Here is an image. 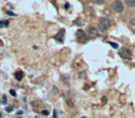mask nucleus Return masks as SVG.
<instances>
[{"instance_id": "nucleus-15", "label": "nucleus", "mask_w": 135, "mask_h": 118, "mask_svg": "<svg viewBox=\"0 0 135 118\" xmlns=\"http://www.w3.org/2000/svg\"><path fill=\"white\" fill-rule=\"evenodd\" d=\"M6 103H8V102H6V95H3V96H2V103H3V104H6Z\"/></svg>"}, {"instance_id": "nucleus-1", "label": "nucleus", "mask_w": 135, "mask_h": 118, "mask_svg": "<svg viewBox=\"0 0 135 118\" xmlns=\"http://www.w3.org/2000/svg\"><path fill=\"white\" fill-rule=\"evenodd\" d=\"M118 55H120V57L123 58L124 60L130 61L132 58V51H130L129 48H127V47H122V48L120 49V52H118Z\"/></svg>"}, {"instance_id": "nucleus-12", "label": "nucleus", "mask_w": 135, "mask_h": 118, "mask_svg": "<svg viewBox=\"0 0 135 118\" xmlns=\"http://www.w3.org/2000/svg\"><path fill=\"white\" fill-rule=\"evenodd\" d=\"M109 44H110L112 47H113L114 49H118V43H117V42H108Z\"/></svg>"}, {"instance_id": "nucleus-7", "label": "nucleus", "mask_w": 135, "mask_h": 118, "mask_svg": "<svg viewBox=\"0 0 135 118\" xmlns=\"http://www.w3.org/2000/svg\"><path fill=\"white\" fill-rule=\"evenodd\" d=\"M15 79H17V80H22V78H23V73L22 72V71H18V72H16L15 73Z\"/></svg>"}, {"instance_id": "nucleus-4", "label": "nucleus", "mask_w": 135, "mask_h": 118, "mask_svg": "<svg viewBox=\"0 0 135 118\" xmlns=\"http://www.w3.org/2000/svg\"><path fill=\"white\" fill-rule=\"evenodd\" d=\"M76 39L77 41L80 43H84L87 42V37H86V33L82 30H78L76 32Z\"/></svg>"}, {"instance_id": "nucleus-21", "label": "nucleus", "mask_w": 135, "mask_h": 118, "mask_svg": "<svg viewBox=\"0 0 135 118\" xmlns=\"http://www.w3.org/2000/svg\"><path fill=\"white\" fill-rule=\"evenodd\" d=\"M130 23H132V26H135V18H134V19H133V18H132V20H130Z\"/></svg>"}, {"instance_id": "nucleus-24", "label": "nucleus", "mask_w": 135, "mask_h": 118, "mask_svg": "<svg viewBox=\"0 0 135 118\" xmlns=\"http://www.w3.org/2000/svg\"><path fill=\"white\" fill-rule=\"evenodd\" d=\"M88 88H89V86H88V85H85V86H84V90H85V91H87Z\"/></svg>"}, {"instance_id": "nucleus-26", "label": "nucleus", "mask_w": 135, "mask_h": 118, "mask_svg": "<svg viewBox=\"0 0 135 118\" xmlns=\"http://www.w3.org/2000/svg\"><path fill=\"white\" fill-rule=\"evenodd\" d=\"M82 118H87V117H84V116H83V117H82Z\"/></svg>"}, {"instance_id": "nucleus-18", "label": "nucleus", "mask_w": 135, "mask_h": 118, "mask_svg": "<svg viewBox=\"0 0 135 118\" xmlns=\"http://www.w3.org/2000/svg\"><path fill=\"white\" fill-rule=\"evenodd\" d=\"M42 115H49V112H48L47 110H43V111H42Z\"/></svg>"}, {"instance_id": "nucleus-9", "label": "nucleus", "mask_w": 135, "mask_h": 118, "mask_svg": "<svg viewBox=\"0 0 135 118\" xmlns=\"http://www.w3.org/2000/svg\"><path fill=\"white\" fill-rule=\"evenodd\" d=\"M125 19H126V20H132V11H129V12L126 13V15H125Z\"/></svg>"}, {"instance_id": "nucleus-19", "label": "nucleus", "mask_w": 135, "mask_h": 118, "mask_svg": "<svg viewBox=\"0 0 135 118\" xmlns=\"http://www.w3.org/2000/svg\"><path fill=\"white\" fill-rule=\"evenodd\" d=\"M70 3H66L65 4V9H68L70 8Z\"/></svg>"}, {"instance_id": "nucleus-16", "label": "nucleus", "mask_w": 135, "mask_h": 118, "mask_svg": "<svg viewBox=\"0 0 135 118\" xmlns=\"http://www.w3.org/2000/svg\"><path fill=\"white\" fill-rule=\"evenodd\" d=\"M9 93H10V95H11V96H13V97H16V91H14V90H10V91H9Z\"/></svg>"}, {"instance_id": "nucleus-6", "label": "nucleus", "mask_w": 135, "mask_h": 118, "mask_svg": "<svg viewBox=\"0 0 135 118\" xmlns=\"http://www.w3.org/2000/svg\"><path fill=\"white\" fill-rule=\"evenodd\" d=\"M64 34H65V30H61V31H59L58 33L55 36V39L58 42H63V41H64Z\"/></svg>"}, {"instance_id": "nucleus-8", "label": "nucleus", "mask_w": 135, "mask_h": 118, "mask_svg": "<svg viewBox=\"0 0 135 118\" xmlns=\"http://www.w3.org/2000/svg\"><path fill=\"white\" fill-rule=\"evenodd\" d=\"M125 3L129 7H133L135 6V0H125Z\"/></svg>"}, {"instance_id": "nucleus-3", "label": "nucleus", "mask_w": 135, "mask_h": 118, "mask_svg": "<svg viewBox=\"0 0 135 118\" xmlns=\"http://www.w3.org/2000/svg\"><path fill=\"white\" fill-rule=\"evenodd\" d=\"M111 7L116 13H121L123 11V9H124L123 3L120 0H115L111 5Z\"/></svg>"}, {"instance_id": "nucleus-2", "label": "nucleus", "mask_w": 135, "mask_h": 118, "mask_svg": "<svg viewBox=\"0 0 135 118\" xmlns=\"http://www.w3.org/2000/svg\"><path fill=\"white\" fill-rule=\"evenodd\" d=\"M111 24L109 20L106 18H101L98 21V30L104 31V30H108V28H110Z\"/></svg>"}, {"instance_id": "nucleus-23", "label": "nucleus", "mask_w": 135, "mask_h": 118, "mask_svg": "<svg viewBox=\"0 0 135 118\" xmlns=\"http://www.w3.org/2000/svg\"><path fill=\"white\" fill-rule=\"evenodd\" d=\"M102 102H104V103H106V98H104V97L102 98Z\"/></svg>"}, {"instance_id": "nucleus-22", "label": "nucleus", "mask_w": 135, "mask_h": 118, "mask_svg": "<svg viewBox=\"0 0 135 118\" xmlns=\"http://www.w3.org/2000/svg\"><path fill=\"white\" fill-rule=\"evenodd\" d=\"M54 118H58V115H56V111L54 110Z\"/></svg>"}, {"instance_id": "nucleus-17", "label": "nucleus", "mask_w": 135, "mask_h": 118, "mask_svg": "<svg viewBox=\"0 0 135 118\" xmlns=\"http://www.w3.org/2000/svg\"><path fill=\"white\" fill-rule=\"evenodd\" d=\"M6 15L11 16V17H15V16H17L15 13H13L12 11H8V12H6Z\"/></svg>"}, {"instance_id": "nucleus-5", "label": "nucleus", "mask_w": 135, "mask_h": 118, "mask_svg": "<svg viewBox=\"0 0 135 118\" xmlns=\"http://www.w3.org/2000/svg\"><path fill=\"white\" fill-rule=\"evenodd\" d=\"M87 35L90 38H95L96 36H98V30L94 27H90L87 30Z\"/></svg>"}, {"instance_id": "nucleus-25", "label": "nucleus", "mask_w": 135, "mask_h": 118, "mask_svg": "<svg viewBox=\"0 0 135 118\" xmlns=\"http://www.w3.org/2000/svg\"><path fill=\"white\" fill-rule=\"evenodd\" d=\"M2 117V114H1V112H0V118Z\"/></svg>"}, {"instance_id": "nucleus-10", "label": "nucleus", "mask_w": 135, "mask_h": 118, "mask_svg": "<svg viewBox=\"0 0 135 118\" xmlns=\"http://www.w3.org/2000/svg\"><path fill=\"white\" fill-rule=\"evenodd\" d=\"M8 20H1L0 21V28L8 27Z\"/></svg>"}, {"instance_id": "nucleus-11", "label": "nucleus", "mask_w": 135, "mask_h": 118, "mask_svg": "<svg viewBox=\"0 0 135 118\" xmlns=\"http://www.w3.org/2000/svg\"><path fill=\"white\" fill-rule=\"evenodd\" d=\"M92 2H94V4H97V5H102L106 2V0H92Z\"/></svg>"}, {"instance_id": "nucleus-14", "label": "nucleus", "mask_w": 135, "mask_h": 118, "mask_svg": "<svg viewBox=\"0 0 135 118\" xmlns=\"http://www.w3.org/2000/svg\"><path fill=\"white\" fill-rule=\"evenodd\" d=\"M13 105H8V107H6V113H11L13 111Z\"/></svg>"}, {"instance_id": "nucleus-20", "label": "nucleus", "mask_w": 135, "mask_h": 118, "mask_svg": "<svg viewBox=\"0 0 135 118\" xmlns=\"http://www.w3.org/2000/svg\"><path fill=\"white\" fill-rule=\"evenodd\" d=\"M22 114H23V111L20 110V111H18V112H17V114H16V115H22Z\"/></svg>"}, {"instance_id": "nucleus-13", "label": "nucleus", "mask_w": 135, "mask_h": 118, "mask_svg": "<svg viewBox=\"0 0 135 118\" xmlns=\"http://www.w3.org/2000/svg\"><path fill=\"white\" fill-rule=\"evenodd\" d=\"M79 77H80V79H86V78H87L86 72H85V71H83V72H80V73H79Z\"/></svg>"}, {"instance_id": "nucleus-27", "label": "nucleus", "mask_w": 135, "mask_h": 118, "mask_svg": "<svg viewBox=\"0 0 135 118\" xmlns=\"http://www.w3.org/2000/svg\"><path fill=\"white\" fill-rule=\"evenodd\" d=\"M17 118H22V117H17Z\"/></svg>"}]
</instances>
